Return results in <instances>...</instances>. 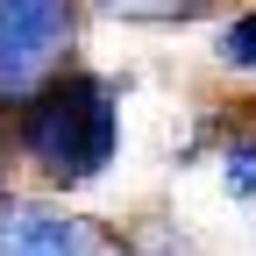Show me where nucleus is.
<instances>
[{"label":"nucleus","mask_w":256,"mask_h":256,"mask_svg":"<svg viewBox=\"0 0 256 256\" xmlns=\"http://www.w3.org/2000/svg\"><path fill=\"white\" fill-rule=\"evenodd\" d=\"M114 142H121V114H114V92L100 78H57L36 107L22 114V150L57 178V185H86L114 164Z\"/></svg>","instance_id":"1"},{"label":"nucleus","mask_w":256,"mask_h":256,"mask_svg":"<svg viewBox=\"0 0 256 256\" xmlns=\"http://www.w3.org/2000/svg\"><path fill=\"white\" fill-rule=\"evenodd\" d=\"M78 8L72 0H0V107H36L64 72Z\"/></svg>","instance_id":"2"},{"label":"nucleus","mask_w":256,"mask_h":256,"mask_svg":"<svg viewBox=\"0 0 256 256\" xmlns=\"http://www.w3.org/2000/svg\"><path fill=\"white\" fill-rule=\"evenodd\" d=\"M0 256H121L92 220L43 206V200H0Z\"/></svg>","instance_id":"3"},{"label":"nucleus","mask_w":256,"mask_h":256,"mask_svg":"<svg viewBox=\"0 0 256 256\" xmlns=\"http://www.w3.org/2000/svg\"><path fill=\"white\" fill-rule=\"evenodd\" d=\"M107 8L128 22H185V14H206L214 0H107Z\"/></svg>","instance_id":"4"},{"label":"nucleus","mask_w":256,"mask_h":256,"mask_svg":"<svg viewBox=\"0 0 256 256\" xmlns=\"http://www.w3.org/2000/svg\"><path fill=\"white\" fill-rule=\"evenodd\" d=\"M220 178H228L235 200H249V192H256V142H228V156H220Z\"/></svg>","instance_id":"5"},{"label":"nucleus","mask_w":256,"mask_h":256,"mask_svg":"<svg viewBox=\"0 0 256 256\" xmlns=\"http://www.w3.org/2000/svg\"><path fill=\"white\" fill-rule=\"evenodd\" d=\"M220 57L228 64H256V8H242L228 28H220Z\"/></svg>","instance_id":"6"}]
</instances>
